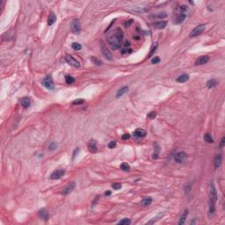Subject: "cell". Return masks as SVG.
Here are the masks:
<instances>
[{
  "label": "cell",
  "mask_w": 225,
  "mask_h": 225,
  "mask_svg": "<svg viewBox=\"0 0 225 225\" xmlns=\"http://www.w3.org/2000/svg\"><path fill=\"white\" fill-rule=\"evenodd\" d=\"M110 194H111V192L110 191H107L105 193V195H106V196H108V195H110Z\"/></svg>",
  "instance_id": "cell-42"
},
{
  "label": "cell",
  "mask_w": 225,
  "mask_h": 225,
  "mask_svg": "<svg viewBox=\"0 0 225 225\" xmlns=\"http://www.w3.org/2000/svg\"><path fill=\"white\" fill-rule=\"evenodd\" d=\"M187 155L186 152H183V151H180V152L177 153L176 156H175V161L177 162V163L178 164H181L183 163V162L186 161V159H187Z\"/></svg>",
  "instance_id": "cell-6"
},
{
  "label": "cell",
  "mask_w": 225,
  "mask_h": 225,
  "mask_svg": "<svg viewBox=\"0 0 225 225\" xmlns=\"http://www.w3.org/2000/svg\"><path fill=\"white\" fill-rule=\"evenodd\" d=\"M222 161V154H218L215 156V159H214V166H215V169H218L219 167L221 166Z\"/></svg>",
  "instance_id": "cell-10"
},
{
  "label": "cell",
  "mask_w": 225,
  "mask_h": 225,
  "mask_svg": "<svg viewBox=\"0 0 225 225\" xmlns=\"http://www.w3.org/2000/svg\"><path fill=\"white\" fill-rule=\"evenodd\" d=\"M88 149H89L90 152L92 153L97 152V145H96V142L94 140H91L90 143H88Z\"/></svg>",
  "instance_id": "cell-15"
},
{
  "label": "cell",
  "mask_w": 225,
  "mask_h": 225,
  "mask_svg": "<svg viewBox=\"0 0 225 225\" xmlns=\"http://www.w3.org/2000/svg\"><path fill=\"white\" fill-rule=\"evenodd\" d=\"M187 215H188V210L186 209L185 211H184V213L182 214L181 217H180V220H179V222H178V224L181 225V224L185 223L186 219H187Z\"/></svg>",
  "instance_id": "cell-22"
},
{
  "label": "cell",
  "mask_w": 225,
  "mask_h": 225,
  "mask_svg": "<svg viewBox=\"0 0 225 225\" xmlns=\"http://www.w3.org/2000/svg\"><path fill=\"white\" fill-rule=\"evenodd\" d=\"M205 27H206V26L204 25V24H201V25H200V26H198V27H196L191 32V34H190V36H191V37H195V36L200 35V34H202V32L204 31Z\"/></svg>",
  "instance_id": "cell-5"
},
{
  "label": "cell",
  "mask_w": 225,
  "mask_h": 225,
  "mask_svg": "<svg viewBox=\"0 0 225 225\" xmlns=\"http://www.w3.org/2000/svg\"><path fill=\"white\" fill-rule=\"evenodd\" d=\"M91 60H92V62H93V63H95V64H96V65H101V64H102V62H101V61L99 60V59L96 58V57H94V56L92 57Z\"/></svg>",
  "instance_id": "cell-30"
},
{
  "label": "cell",
  "mask_w": 225,
  "mask_h": 225,
  "mask_svg": "<svg viewBox=\"0 0 225 225\" xmlns=\"http://www.w3.org/2000/svg\"><path fill=\"white\" fill-rule=\"evenodd\" d=\"M186 17H187V14L184 13V12H181L180 14H178V16L177 17L176 19V21H175V23L176 24H180L182 21H184L186 19Z\"/></svg>",
  "instance_id": "cell-19"
},
{
  "label": "cell",
  "mask_w": 225,
  "mask_h": 225,
  "mask_svg": "<svg viewBox=\"0 0 225 225\" xmlns=\"http://www.w3.org/2000/svg\"><path fill=\"white\" fill-rule=\"evenodd\" d=\"M112 187L115 190H119L121 188V183H118V182H115V183H112Z\"/></svg>",
  "instance_id": "cell-32"
},
{
  "label": "cell",
  "mask_w": 225,
  "mask_h": 225,
  "mask_svg": "<svg viewBox=\"0 0 225 225\" xmlns=\"http://www.w3.org/2000/svg\"><path fill=\"white\" fill-rule=\"evenodd\" d=\"M65 61L67 62V63H69L71 66H73V67L75 68L80 67V62H79L77 59H75L73 56H70V55H67V56H65Z\"/></svg>",
  "instance_id": "cell-4"
},
{
  "label": "cell",
  "mask_w": 225,
  "mask_h": 225,
  "mask_svg": "<svg viewBox=\"0 0 225 225\" xmlns=\"http://www.w3.org/2000/svg\"><path fill=\"white\" fill-rule=\"evenodd\" d=\"M116 144H117V143H116L115 141H112V142H110V143H108V148H109V149H114V148H115Z\"/></svg>",
  "instance_id": "cell-36"
},
{
  "label": "cell",
  "mask_w": 225,
  "mask_h": 225,
  "mask_svg": "<svg viewBox=\"0 0 225 225\" xmlns=\"http://www.w3.org/2000/svg\"><path fill=\"white\" fill-rule=\"evenodd\" d=\"M71 32L75 34H79L81 31V24L80 21L78 19H74L72 22H71Z\"/></svg>",
  "instance_id": "cell-3"
},
{
  "label": "cell",
  "mask_w": 225,
  "mask_h": 225,
  "mask_svg": "<svg viewBox=\"0 0 225 225\" xmlns=\"http://www.w3.org/2000/svg\"><path fill=\"white\" fill-rule=\"evenodd\" d=\"M64 173H65V171H64L63 169L56 170V171H55L54 172L51 174L50 178H52V179H59V178H61L63 176Z\"/></svg>",
  "instance_id": "cell-9"
},
{
  "label": "cell",
  "mask_w": 225,
  "mask_h": 225,
  "mask_svg": "<svg viewBox=\"0 0 225 225\" xmlns=\"http://www.w3.org/2000/svg\"><path fill=\"white\" fill-rule=\"evenodd\" d=\"M130 223H131V221H130L129 219H128V218L122 219V220H121L119 222H118V224H121V225H123V224L127 225V224H130Z\"/></svg>",
  "instance_id": "cell-29"
},
{
  "label": "cell",
  "mask_w": 225,
  "mask_h": 225,
  "mask_svg": "<svg viewBox=\"0 0 225 225\" xmlns=\"http://www.w3.org/2000/svg\"><path fill=\"white\" fill-rule=\"evenodd\" d=\"M208 61H209V57L208 56H201L196 60L195 64H196V65H202V64L207 63Z\"/></svg>",
  "instance_id": "cell-11"
},
{
  "label": "cell",
  "mask_w": 225,
  "mask_h": 225,
  "mask_svg": "<svg viewBox=\"0 0 225 225\" xmlns=\"http://www.w3.org/2000/svg\"><path fill=\"white\" fill-rule=\"evenodd\" d=\"M166 13L165 12H160V13H156L154 14V15H151L150 18L151 19H163V18L166 17Z\"/></svg>",
  "instance_id": "cell-25"
},
{
  "label": "cell",
  "mask_w": 225,
  "mask_h": 225,
  "mask_svg": "<svg viewBox=\"0 0 225 225\" xmlns=\"http://www.w3.org/2000/svg\"><path fill=\"white\" fill-rule=\"evenodd\" d=\"M42 85L49 90L54 89V83H53V81L50 77H47L45 79L42 80Z\"/></svg>",
  "instance_id": "cell-7"
},
{
  "label": "cell",
  "mask_w": 225,
  "mask_h": 225,
  "mask_svg": "<svg viewBox=\"0 0 225 225\" xmlns=\"http://www.w3.org/2000/svg\"><path fill=\"white\" fill-rule=\"evenodd\" d=\"M65 82H66V84H71L75 82V78L73 77H71V76L67 75L65 77Z\"/></svg>",
  "instance_id": "cell-27"
},
{
  "label": "cell",
  "mask_w": 225,
  "mask_h": 225,
  "mask_svg": "<svg viewBox=\"0 0 225 225\" xmlns=\"http://www.w3.org/2000/svg\"><path fill=\"white\" fill-rule=\"evenodd\" d=\"M38 215H39V216H40V218L43 219L44 221H48V219H49V212H48V210L46 209V208H41V209H40Z\"/></svg>",
  "instance_id": "cell-12"
},
{
  "label": "cell",
  "mask_w": 225,
  "mask_h": 225,
  "mask_svg": "<svg viewBox=\"0 0 225 225\" xmlns=\"http://www.w3.org/2000/svg\"><path fill=\"white\" fill-rule=\"evenodd\" d=\"M147 134V132L145 131L143 128H137V129L134 130V136L136 137H144Z\"/></svg>",
  "instance_id": "cell-14"
},
{
  "label": "cell",
  "mask_w": 225,
  "mask_h": 225,
  "mask_svg": "<svg viewBox=\"0 0 225 225\" xmlns=\"http://www.w3.org/2000/svg\"><path fill=\"white\" fill-rule=\"evenodd\" d=\"M159 62H160V58H159V57H158V56H155L154 58L151 60V63H153V64H156V63H158Z\"/></svg>",
  "instance_id": "cell-37"
},
{
  "label": "cell",
  "mask_w": 225,
  "mask_h": 225,
  "mask_svg": "<svg viewBox=\"0 0 225 225\" xmlns=\"http://www.w3.org/2000/svg\"><path fill=\"white\" fill-rule=\"evenodd\" d=\"M132 22H133V20H132V19L128 20V23H127V22H126V23L124 24V25H125V27H129V25H130V24H132Z\"/></svg>",
  "instance_id": "cell-41"
},
{
  "label": "cell",
  "mask_w": 225,
  "mask_h": 225,
  "mask_svg": "<svg viewBox=\"0 0 225 225\" xmlns=\"http://www.w3.org/2000/svg\"><path fill=\"white\" fill-rule=\"evenodd\" d=\"M128 91V86H124V87H122L121 89H120L119 91H118L117 94H116V97H117V98L121 97V96L124 95V94L126 93Z\"/></svg>",
  "instance_id": "cell-21"
},
{
  "label": "cell",
  "mask_w": 225,
  "mask_h": 225,
  "mask_svg": "<svg viewBox=\"0 0 225 225\" xmlns=\"http://www.w3.org/2000/svg\"><path fill=\"white\" fill-rule=\"evenodd\" d=\"M156 116V112H150V114H148V118L149 119H155V117Z\"/></svg>",
  "instance_id": "cell-38"
},
{
  "label": "cell",
  "mask_w": 225,
  "mask_h": 225,
  "mask_svg": "<svg viewBox=\"0 0 225 225\" xmlns=\"http://www.w3.org/2000/svg\"><path fill=\"white\" fill-rule=\"evenodd\" d=\"M151 202H152V199H151L150 197H144V198L143 199V200H142V204H143V206L150 205Z\"/></svg>",
  "instance_id": "cell-24"
},
{
  "label": "cell",
  "mask_w": 225,
  "mask_h": 225,
  "mask_svg": "<svg viewBox=\"0 0 225 225\" xmlns=\"http://www.w3.org/2000/svg\"><path fill=\"white\" fill-rule=\"evenodd\" d=\"M188 80H189V76L187 74H183L177 78V82L178 83H185Z\"/></svg>",
  "instance_id": "cell-18"
},
{
  "label": "cell",
  "mask_w": 225,
  "mask_h": 225,
  "mask_svg": "<svg viewBox=\"0 0 225 225\" xmlns=\"http://www.w3.org/2000/svg\"><path fill=\"white\" fill-rule=\"evenodd\" d=\"M166 25H167V21L164 20V21H158L156 22V23H154L153 24V27H156V29H163L166 27Z\"/></svg>",
  "instance_id": "cell-17"
},
{
  "label": "cell",
  "mask_w": 225,
  "mask_h": 225,
  "mask_svg": "<svg viewBox=\"0 0 225 225\" xmlns=\"http://www.w3.org/2000/svg\"><path fill=\"white\" fill-rule=\"evenodd\" d=\"M20 104L23 107H29L31 105V99L27 97H25L23 99H21V101H20Z\"/></svg>",
  "instance_id": "cell-16"
},
{
  "label": "cell",
  "mask_w": 225,
  "mask_h": 225,
  "mask_svg": "<svg viewBox=\"0 0 225 225\" xmlns=\"http://www.w3.org/2000/svg\"><path fill=\"white\" fill-rule=\"evenodd\" d=\"M72 49L74 50H80L82 49V46L77 42H74V43H72Z\"/></svg>",
  "instance_id": "cell-31"
},
{
  "label": "cell",
  "mask_w": 225,
  "mask_h": 225,
  "mask_svg": "<svg viewBox=\"0 0 225 225\" xmlns=\"http://www.w3.org/2000/svg\"><path fill=\"white\" fill-rule=\"evenodd\" d=\"M129 137H130V134L127 133V134H124L122 136H121V139H122V140H128Z\"/></svg>",
  "instance_id": "cell-39"
},
{
  "label": "cell",
  "mask_w": 225,
  "mask_h": 225,
  "mask_svg": "<svg viewBox=\"0 0 225 225\" xmlns=\"http://www.w3.org/2000/svg\"><path fill=\"white\" fill-rule=\"evenodd\" d=\"M83 103H84V100L81 99H77L73 101V105H77V106H78V105H82Z\"/></svg>",
  "instance_id": "cell-34"
},
{
  "label": "cell",
  "mask_w": 225,
  "mask_h": 225,
  "mask_svg": "<svg viewBox=\"0 0 225 225\" xmlns=\"http://www.w3.org/2000/svg\"><path fill=\"white\" fill-rule=\"evenodd\" d=\"M156 48H158V43H156V44H155V45L152 47V49H151V51H150V54H149V56H148V57H151V56H152V55L154 54V52H155V51H156Z\"/></svg>",
  "instance_id": "cell-35"
},
{
  "label": "cell",
  "mask_w": 225,
  "mask_h": 225,
  "mask_svg": "<svg viewBox=\"0 0 225 225\" xmlns=\"http://www.w3.org/2000/svg\"><path fill=\"white\" fill-rule=\"evenodd\" d=\"M75 186H76L75 182H72V183L69 184V185H68L67 187H66L63 189V191H62V194H63V195H67V194H69V193H71V192H72L73 190H74Z\"/></svg>",
  "instance_id": "cell-13"
},
{
  "label": "cell",
  "mask_w": 225,
  "mask_h": 225,
  "mask_svg": "<svg viewBox=\"0 0 225 225\" xmlns=\"http://www.w3.org/2000/svg\"><path fill=\"white\" fill-rule=\"evenodd\" d=\"M121 169L122 170V171H129V170H130V166H129V165H128V164H127V163H122L121 165Z\"/></svg>",
  "instance_id": "cell-28"
},
{
  "label": "cell",
  "mask_w": 225,
  "mask_h": 225,
  "mask_svg": "<svg viewBox=\"0 0 225 225\" xmlns=\"http://www.w3.org/2000/svg\"><path fill=\"white\" fill-rule=\"evenodd\" d=\"M122 40H123V32L122 30L120 28L114 29L112 32L110 33L107 37V41L108 43H109L110 47H111L112 49H114V50L119 49Z\"/></svg>",
  "instance_id": "cell-1"
},
{
  "label": "cell",
  "mask_w": 225,
  "mask_h": 225,
  "mask_svg": "<svg viewBox=\"0 0 225 225\" xmlns=\"http://www.w3.org/2000/svg\"><path fill=\"white\" fill-rule=\"evenodd\" d=\"M204 140H205L207 143H214L213 137H212L211 134H210L209 133H207V134H205V136H204Z\"/></svg>",
  "instance_id": "cell-26"
},
{
  "label": "cell",
  "mask_w": 225,
  "mask_h": 225,
  "mask_svg": "<svg viewBox=\"0 0 225 225\" xmlns=\"http://www.w3.org/2000/svg\"><path fill=\"white\" fill-rule=\"evenodd\" d=\"M210 197H209V215H213L215 211V203L217 200V193L213 183L210 184Z\"/></svg>",
  "instance_id": "cell-2"
},
{
  "label": "cell",
  "mask_w": 225,
  "mask_h": 225,
  "mask_svg": "<svg viewBox=\"0 0 225 225\" xmlns=\"http://www.w3.org/2000/svg\"><path fill=\"white\" fill-rule=\"evenodd\" d=\"M56 148H57V144L56 143H50V144H49V150H56Z\"/></svg>",
  "instance_id": "cell-33"
},
{
  "label": "cell",
  "mask_w": 225,
  "mask_h": 225,
  "mask_svg": "<svg viewBox=\"0 0 225 225\" xmlns=\"http://www.w3.org/2000/svg\"><path fill=\"white\" fill-rule=\"evenodd\" d=\"M101 52H102V55L104 56V57L106 59H107V60H109V61H111L112 59V56L111 52H110L109 49L106 47V45H104L103 43L101 44Z\"/></svg>",
  "instance_id": "cell-8"
},
{
  "label": "cell",
  "mask_w": 225,
  "mask_h": 225,
  "mask_svg": "<svg viewBox=\"0 0 225 225\" xmlns=\"http://www.w3.org/2000/svg\"><path fill=\"white\" fill-rule=\"evenodd\" d=\"M224 143H225V137H222V141H221V143H220V148H222V147L224 146Z\"/></svg>",
  "instance_id": "cell-40"
},
{
  "label": "cell",
  "mask_w": 225,
  "mask_h": 225,
  "mask_svg": "<svg viewBox=\"0 0 225 225\" xmlns=\"http://www.w3.org/2000/svg\"><path fill=\"white\" fill-rule=\"evenodd\" d=\"M56 14H55L54 12H51V13L49 14V19H48V24H49V26L53 25V24L55 23V21H56Z\"/></svg>",
  "instance_id": "cell-20"
},
{
  "label": "cell",
  "mask_w": 225,
  "mask_h": 225,
  "mask_svg": "<svg viewBox=\"0 0 225 225\" xmlns=\"http://www.w3.org/2000/svg\"><path fill=\"white\" fill-rule=\"evenodd\" d=\"M217 84V82L215 79H210V80H208V82H207V86H208V88H214L215 86H216Z\"/></svg>",
  "instance_id": "cell-23"
}]
</instances>
